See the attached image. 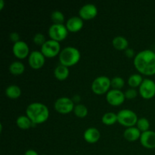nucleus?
Returning <instances> with one entry per match:
<instances>
[{"label": "nucleus", "instance_id": "obj_17", "mask_svg": "<svg viewBox=\"0 0 155 155\" xmlns=\"http://www.w3.org/2000/svg\"><path fill=\"white\" fill-rule=\"evenodd\" d=\"M141 134L142 133L137 127H127L124 130V136L127 140L133 142V141H136L137 139H140Z\"/></svg>", "mask_w": 155, "mask_h": 155}, {"label": "nucleus", "instance_id": "obj_12", "mask_svg": "<svg viewBox=\"0 0 155 155\" xmlns=\"http://www.w3.org/2000/svg\"><path fill=\"white\" fill-rule=\"evenodd\" d=\"M98 14L96 5L92 3H87L82 6L79 10V15L83 20H90L95 18Z\"/></svg>", "mask_w": 155, "mask_h": 155}, {"label": "nucleus", "instance_id": "obj_30", "mask_svg": "<svg viewBox=\"0 0 155 155\" xmlns=\"http://www.w3.org/2000/svg\"><path fill=\"white\" fill-rule=\"evenodd\" d=\"M125 94V97L127 98H129V99H132V98H134L137 96L138 92L137 90L134 88H130V89H128L126 90V92H124Z\"/></svg>", "mask_w": 155, "mask_h": 155}, {"label": "nucleus", "instance_id": "obj_34", "mask_svg": "<svg viewBox=\"0 0 155 155\" xmlns=\"http://www.w3.org/2000/svg\"><path fill=\"white\" fill-rule=\"evenodd\" d=\"M5 5V1L4 0H0V9H2Z\"/></svg>", "mask_w": 155, "mask_h": 155}, {"label": "nucleus", "instance_id": "obj_1", "mask_svg": "<svg viewBox=\"0 0 155 155\" xmlns=\"http://www.w3.org/2000/svg\"><path fill=\"white\" fill-rule=\"evenodd\" d=\"M136 69L145 75L155 74V52L151 49H144L135 55L133 61Z\"/></svg>", "mask_w": 155, "mask_h": 155}, {"label": "nucleus", "instance_id": "obj_25", "mask_svg": "<svg viewBox=\"0 0 155 155\" xmlns=\"http://www.w3.org/2000/svg\"><path fill=\"white\" fill-rule=\"evenodd\" d=\"M74 112L75 115L78 117H85L88 114V109L86 106L83 104H77L74 106Z\"/></svg>", "mask_w": 155, "mask_h": 155}, {"label": "nucleus", "instance_id": "obj_18", "mask_svg": "<svg viewBox=\"0 0 155 155\" xmlns=\"http://www.w3.org/2000/svg\"><path fill=\"white\" fill-rule=\"evenodd\" d=\"M69 68L68 67L63 64H59L54 68V77L59 80H64L69 76Z\"/></svg>", "mask_w": 155, "mask_h": 155}, {"label": "nucleus", "instance_id": "obj_32", "mask_svg": "<svg viewBox=\"0 0 155 155\" xmlns=\"http://www.w3.org/2000/svg\"><path fill=\"white\" fill-rule=\"evenodd\" d=\"M125 53H126V55L129 58H132L135 55V52L132 48H127V49L125 50Z\"/></svg>", "mask_w": 155, "mask_h": 155}, {"label": "nucleus", "instance_id": "obj_24", "mask_svg": "<svg viewBox=\"0 0 155 155\" xmlns=\"http://www.w3.org/2000/svg\"><path fill=\"white\" fill-rule=\"evenodd\" d=\"M144 79L142 78V75L139 74H133L130 76L128 79V84L131 86L132 88L137 87L142 84Z\"/></svg>", "mask_w": 155, "mask_h": 155}, {"label": "nucleus", "instance_id": "obj_13", "mask_svg": "<svg viewBox=\"0 0 155 155\" xmlns=\"http://www.w3.org/2000/svg\"><path fill=\"white\" fill-rule=\"evenodd\" d=\"M12 51L17 58L21 59L24 58L30 54V53H29L30 49H29L28 45H27V42L23 40H19L18 42H15L13 44Z\"/></svg>", "mask_w": 155, "mask_h": 155}, {"label": "nucleus", "instance_id": "obj_11", "mask_svg": "<svg viewBox=\"0 0 155 155\" xmlns=\"http://www.w3.org/2000/svg\"><path fill=\"white\" fill-rule=\"evenodd\" d=\"M45 55L42 54V51L34 50L29 54L28 63L33 69H39L45 64Z\"/></svg>", "mask_w": 155, "mask_h": 155}, {"label": "nucleus", "instance_id": "obj_14", "mask_svg": "<svg viewBox=\"0 0 155 155\" xmlns=\"http://www.w3.org/2000/svg\"><path fill=\"white\" fill-rule=\"evenodd\" d=\"M141 144L145 148H155V132L152 130L142 132L140 136Z\"/></svg>", "mask_w": 155, "mask_h": 155}, {"label": "nucleus", "instance_id": "obj_33", "mask_svg": "<svg viewBox=\"0 0 155 155\" xmlns=\"http://www.w3.org/2000/svg\"><path fill=\"white\" fill-rule=\"evenodd\" d=\"M24 155H39V154H38V153L36 152L35 150L29 149V150H27V151H26Z\"/></svg>", "mask_w": 155, "mask_h": 155}, {"label": "nucleus", "instance_id": "obj_4", "mask_svg": "<svg viewBox=\"0 0 155 155\" xmlns=\"http://www.w3.org/2000/svg\"><path fill=\"white\" fill-rule=\"evenodd\" d=\"M117 122L123 126L127 127H134L137 124V114L130 109H123L117 114Z\"/></svg>", "mask_w": 155, "mask_h": 155}, {"label": "nucleus", "instance_id": "obj_8", "mask_svg": "<svg viewBox=\"0 0 155 155\" xmlns=\"http://www.w3.org/2000/svg\"><path fill=\"white\" fill-rule=\"evenodd\" d=\"M74 101L72 98L62 96L58 98L54 103V109L61 114H68L74 110Z\"/></svg>", "mask_w": 155, "mask_h": 155}, {"label": "nucleus", "instance_id": "obj_10", "mask_svg": "<svg viewBox=\"0 0 155 155\" xmlns=\"http://www.w3.org/2000/svg\"><path fill=\"white\" fill-rule=\"evenodd\" d=\"M125 94L120 89H112L107 92L106 99L110 104L114 106L120 105L125 101Z\"/></svg>", "mask_w": 155, "mask_h": 155}, {"label": "nucleus", "instance_id": "obj_2", "mask_svg": "<svg viewBox=\"0 0 155 155\" xmlns=\"http://www.w3.org/2000/svg\"><path fill=\"white\" fill-rule=\"evenodd\" d=\"M26 114L34 124L44 123L49 117L48 108L45 104L41 102L30 103L27 107Z\"/></svg>", "mask_w": 155, "mask_h": 155}, {"label": "nucleus", "instance_id": "obj_27", "mask_svg": "<svg viewBox=\"0 0 155 155\" xmlns=\"http://www.w3.org/2000/svg\"><path fill=\"white\" fill-rule=\"evenodd\" d=\"M137 127L139 129V130L142 132H145L149 130L150 127V123L147 118L145 117H141L137 121Z\"/></svg>", "mask_w": 155, "mask_h": 155}, {"label": "nucleus", "instance_id": "obj_35", "mask_svg": "<svg viewBox=\"0 0 155 155\" xmlns=\"http://www.w3.org/2000/svg\"><path fill=\"white\" fill-rule=\"evenodd\" d=\"M42 155H46V154H42Z\"/></svg>", "mask_w": 155, "mask_h": 155}, {"label": "nucleus", "instance_id": "obj_5", "mask_svg": "<svg viewBox=\"0 0 155 155\" xmlns=\"http://www.w3.org/2000/svg\"><path fill=\"white\" fill-rule=\"evenodd\" d=\"M111 86L110 79L107 76H99L93 80L92 83V89L95 94L101 95L109 91Z\"/></svg>", "mask_w": 155, "mask_h": 155}, {"label": "nucleus", "instance_id": "obj_26", "mask_svg": "<svg viewBox=\"0 0 155 155\" xmlns=\"http://www.w3.org/2000/svg\"><path fill=\"white\" fill-rule=\"evenodd\" d=\"M51 18L53 24H63L64 21V15L63 12L59 10H54L51 12Z\"/></svg>", "mask_w": 155, "mask_h": 155}, {"label": "nucleus", "instance_id": "obj_15", "mask_svg": "<svg viewBox=\"0 0 155 155\" xmlns=\"http://www.w3.org/2000/svg\"><path fill=\"white\" fill-rule=\"evenodd\" d=\"M68 31L77 32L83 27V20L79 16H73L68 18L66 23Z\"/></svg>", "mask_w": 155, "mask_h": 155}, {"label": "nucleus", "instance_id": "obj_9", "mask_svg": "<svg viewBox=\"0 0 155 155\" xmlns=\"http://www.w3.org/2000/svg\"><path fill=\"white\" fill-rule=\"evenodd\" d=\"M139 93L142 98L150 99L155 95V82L151 79H144L139 86Z\"/></svg>", "mask_w": 155, "mask_h": 155}, {"label": "nucleus", "instance_id": "obj_20", "mask_svg": "<svg viewBox=\"0 0 155 155\" xmlns=\"http://www.w3.org/2000/svg\"><path fill=\"white\" fill-rule=\"evenodd\" d=\"M5 95L12 99L19 98L20 95H21V88L15 84L9 85L5 89Z\"/></svg>", "mask_w": 155, "mask_h": 155}, {"label": "nucleus", "instance_id": "obj_28", "mask_svg": "<svg viewBox=\"0 0 155 155\" xmlns=\"http://www.w3.org/2000/svg\"><path fill=\"white\" fill-rule=\"evenodd\" d=\"M110 83H111L112 87L116 89H120L121 88L124 87V84H125L124 78H122L121 77H118V76L110 79Z\"/></svg>", "mask_w": 155, "mask_h": 155}, {"label": "nucleus", "instance_id": "obj_7", "mask_svg": "<svg viewBox=\"0 0 155 155\" xmlns=\"http://www.w3.org/2000/svg\"><path fill=\"white\" fill-rule=\"evenodd\" d=\"M48 33L51 39L59 42L67 37L68 30L64 24H53L48 28Z\"/></svg>", "mask_w": 155, "mask_h": 155}, {"label": "nucleus", "instance_id": "obj_23", "mask_svg": "<svg viewBox=\"0 0 155 155\" xmlns=\"http://www.w3.org/2000/svg\"><path fill=\"white\" fill-rule=\"evenodd\" d=\"M101 120L106 125H112L117 122V114L114 112H107L102 116Z\"/></svg>", "mask_w": 155, "mask_h": 155}, {"label": "nucleus", "instance_id": "obj_6", "mask_svg": "<svg viewBox=\"0 0 155 155\" xmlns=\"http://www.w3.org/2000/svg\"><path fill=\"white\" fill-rule=\"evenodd\" d=\"M41 51L42 54L47 58H52L59 54L61 50V45L58 41L54 39H48L44 42L43 45L41 46Z\"/></svg>", "mask_w": 155, "mask_h": 155}, {"label": "nucleus", "instance_id": "obj_21", "mask_svg": "<svg viewBox=\"0 0 155 155\" xmlns=\"http://www.w3.org/2000/svg\"><path fill=\"white\" fill-rule=\"evenodd\" d=\"M9 71L14 75H20L24 73L25 70V66L24 64L19 61H15L9 65Z\"/></svg>", "mask_w": 155, "mask_h": 155}, {"label": "nucleus", "instance_id": "obj_16", "mask_svg": "<svg viewBox=\"0 0 155 155\" xmlns=\"http://www.w3.org/2000/svg\"><path fill=\"white\" fill-rule=\"evenodd\" d=\"M101 133L99 130L95 127H89L86 129L83 133V138L89 143H95L99 140Z\"/></svg>", "mask_w": 155, "mask_h": 155}, {"label": "nucleus", "instance_id": "obj_3", "mask_svg": "<svg viewBox=\"0 0 155 155\" xmlns=\"http://www.w3.org/2000/svg\"><path fill=\"white\" fill-rule=\"evenodd\" d=\"M80 51L74 46H67L62 48L59 53V61L61 64L70 67L76 64L80 59Z\"/></svg>", "mask_w": 155, "mask_h": 155}, {"label": "nucleus", "instance_id": "obj_22", "mask_svg": "<svg viewBox=\"0 0 155 155\" xmlns=\"http://www.w3.org/2000/svg\"><path fill=\"white\" fill-rule=\"evenodd\" d=\"M16 124L19 128L22 129V130H27L31 127L33 122L27 116L21 115L17 118Z\"/></svg>", "mask_w": 155, "mask_h": 155}, {"label": "nucleus", "instance_id": "obj_29", "mask_svg": "<svg viewBox=\"0 0 155 155\" xmlns=\"http://www.w3.org/2000/svg\"><path fill=\"white\" fill-rule=\"evenodd\" d=\"M33 42H35L37 45H40L42 46V45L44 44V42H45V36H44V34L41 33H37L34 35L33 38Z\"/></svg>", "mask_w": 155, "mask_h": 155}, {"label": "nucleus", "instance_id": "obj_19", "mask_svg": "<svg viewBox=\"0 0 155 155\" xmlns=\"http://www.w3.org/2000/svg\"><path fill=\"white\" fill-rule=\"evenodd\" d=\"M114 47L118 50H126L128 47L129 42L125 36H117L112 40Z\"/></svg>", "mask_w": 155, "mask_h": 155}, {"label": "nucleus", "instance_id": "obj_31", "mask_svg": "<svg viewBox=\"0 0 155 155\" xmlns=\"http://www.w3.org/2000/svg\"><path fill=\"white\" fill-rule=\"evenodd\" d=\"M9 38H10L11 41H12L15 43V42H18L20 40V35L17 32H12L9 35Z\"/></svg>", "mask_w": 155, "mask_h": 155}]
</instances>
